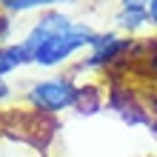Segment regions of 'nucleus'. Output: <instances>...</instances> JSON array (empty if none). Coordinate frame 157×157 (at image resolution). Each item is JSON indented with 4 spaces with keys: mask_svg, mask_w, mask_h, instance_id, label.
Wrapping results in <instances>:
<instances>
[{
    "mask_svg": "<svg viewBox=\"0 0 157 157\" xmlns=\"http://www.w3.org/2000/svg\"><path fill=\"white\" fill-rule=\"evenodd\" d=\"M6 94H9V86H6V83H3V80H0V100H3Z\"/></svg>",
    "mask_w": 157,
    "mask_h": 157,
    "instance_id": "obj_11",
    "label": "nucleus"
},
{
    "mask_svg": "<svg viewBox=\"0 0 157 157\" xmlns=\"http://www.w3.org/2000/svg\"><path fill=\"white\" fill-rule=\"evenodd\" d=\"M134 46V40H126V37H117V34H97L94 43L89 46L91 54L83 63H86L89 69H97V66H103V63H114L123 52H128Z\"/></svg>",
    "mask_w": 157,
    "mask_h": 157,
    "instance_id": "obj_3",
    "label": "nucleus"
},
{
    "mask_svg": "<svg viewBox=\"0 0 157 157\" xmlns=\"http://www.w3.org/2000/svg\"><path fill=\"white\" fill-rule=\"evenodd\" d=\"M117 23L123 26L126 32H137L149 23V12L146 9H123L120 6V14H117Z\"/></svg>",
    "mask_w": 157,
    "mask_h": 157,
    "instance_id": "obj_6",
    "label": "nucleus"
},
{
    "mask_svg": "<svg viewBox=\"0 0 157 157\" xmlns=\"http://www.w3.org/2000/svg\"><path fill=\"white\" fill-rule=\"evenodd\" d=\"M29 63H32V57H29V52H26L23 43L3 46V49H0V80H3L9 71H14L20 66H29Z\"/></svg>",
    "mask_w": 157,
    "mask_h": 157,
    "instance_id": "obj_4",
    "label": "nucleus"
},
{
    "mask_svg": "<svg viewBox=\"0 0 157 157\" xmlns=\"http://www.w3.org/2000/svg\"><path fill=\"white\" fill-rule=\"evenodd\" d=\"M83 91L75 86L71 80L63 77H52V80H40L29 89V103L40 112H63V109L77 106Z\"/></svg>",
    "mask_w": 157,
    "mask_h": 157,
    "instance_id": "obj_2",
    "label": "nucleus"
},
{
    "mask_svg": "<svg viewBox=\"0 0 157 157\" xmlns=\"http://www.w3.org/2000/svg\"><path fill=\"white\" fill-rule=\"evenodd\" d=\"M94 37H97L94 29H89V26H83V23H71L63 32L52 34L49 40H43L37 49H32V63L34 66H60V63H66L75 52L91 46Z\"/></svg>",
    "mask_w": 157,
    "mask_h": 157,
    "instance_id": "obj_1",
    "label": "nucleus"
},
{
    "mask_svg": "<svg viewBox=\"0 0 157 157\" xmlns=\"http://www.w3.org/2000/svg\"><path fill=\"white\" fill-rule=\"evenodd\" d=\"M146 12H149V23H151V26H157V0H149Z\"/></svg>",
    "mask_w": 157,
    "mask_h": 157,
    "instance_id": "obj_9",
    "label": "nucleus"
},
{
    "mask_svg": "<svg viewBox=\"0 0 157 157\" xmlns=\"http://www.w3.org/2000/svg\"><path fill=\"white\" fill-rule=\"evenodd\" d=\"M123 9H146L149 6V0H120Z\"/></svg>",
    "mask_w": 157,
    "mask_h": 157,
    "instance_id": "obj_10",
    "label": "nucleus"
},
{
    "mask_svg": "<svg viewBox=\"0 0 157 157\" xmlns=\"http://www.w3.org/2000/svg\"><path fill=\"white\" fill-rule=\"evenodd\" d=\"M0 157H40L26 140L17 137H0Z\"/></svg>",
    "mask_w": 157,
    "mask_h": 157,
    "instance_id": "obj_5",
    "label": "nucleus"
},
{
    "mask_svg": "<svg viewBox=\"0 0 157 157\" xmlns=\"http://www.w3.org/2000/svg\"><path fill=\"white\" fill-rule=\"evenodd\" d=\"M57 3H69V0H0V6L9 12H29V9H46Z\"/></svg>",
    "mask_w": 157,
    "mask_h": 157,
    "instance_id": "obj_7",
    "label": "nucleus"
},
{
    "mask_svg": "<svg viewBox=\"0 0 157 157\" xmlns=\"http://www.w3.org/2000/svg\"><path fill=\"white\" fill-rule=\"evenodd\" d=\"M149 66H151V71L157 75V40L149 43Z\"/></svg>",
    "mask_w": 157,
    "mask_h": 157,
    "instance_id": "obj_8",
    "label": "nucleus"
}]
</instances>
